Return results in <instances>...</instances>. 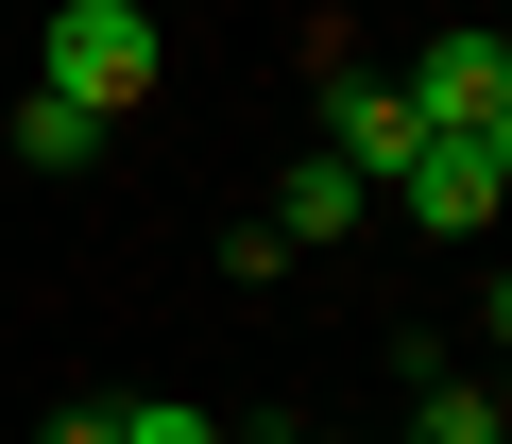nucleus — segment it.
<instances>
[{
    "label": "nucleus",
    "mask_w": 512,
    "mask_h": 444,
    "mask_svg": "<svg viewBox=\"0 0 512 444\" xmlns=\"http://www.w3.org/2000/svg\"><path fill=\"white\" fill-rule=\"evenodd\" d=\"M154 0H52V35H35V69H52V103H86V120H137L154 103Z\"/></svg>",
    "instance_id": "f257e3e1"
},
{
    "label": "nucleus",
    "mask_w": 512,
    "mask_h": 444,
    "mask_svg": "<svg viewBox=\"0 0 512 444\" xmlns=\"http://www.w3.org/2000/svg\"><path fill=\"white\" fill-rule=\"evenodd\" d=\"M35 444H120V410H52V427H35Z\"/></svg>",
    "instance_id": "1a4fd4ad"
},
{
    "label": "nucleus",
    "mask_w": 512,
    "mask_h": 444,
    "mask_svg": "<svg viewBox=\"0 0 512 444\" xmlns=\"http://www.w3.org/2000/svg\"><path fill=\"white\" fill-rule=\"evenodd\" d=\"M103 137H120V120H86V103H52V86L18 103V171H103Z\"/></svg>",
    "instance_id": "423d86ee"
},
{
    "label": "nucleus",
    "mask_w": 512,
    "mask_h": 444,
    "mask_svg": "<svg viewBox=\"0 0 512 444\" xmlns=\"http://www.w3.org/2000/svg\"><path fill=\"white\" fill-rule=\"evenodd\" d=\"M291 444H359V427H291Z\"/></svg>",
    "instance_id": "9d476101"
},
{
    "label": "nucleus",
    "mask_w": 512,
    "mask_h": 444,
    "mask_svg": "<svg viewBox=\"0 0 512 444\" xmlns=\"http://www.w3.org/2000/svg\"><path fill=\"white\" fill-rule=\"evenodd\" d=\"M410 137H427V120H410V86H376V69H342V86H325V154H342L359 188H393V171H410Z\"/></svg>",
    "instance_id": "20e7f679"
},
{
    "label": "nucleus",
    "mask_w": 512,
    "mask_h": 444,
    "mask_svg": "<svg viewBox=\"0 0 512 444\" xmlns=\"http://www.w3.org/2000/svg\"><path fill=\"white\" fill-rule=\"evenodd\" d=\"M410 120H427V137H512V35L461 18V35L410 69Z\"/></svg>",
    "instance_id": "7ed1b4c3"
},
{
    "label": "nucleus",
    "mask_w": 512,
    "mask_h": 444,
    "mask_svg": "<svg viewBox=\"0 0 512 444\" xmlns=\"http://www.w3.org/2000/svg\"><path fill=\"white\" fill-rule=\"evenodd\" d=\"M410 444H512V410H495L478 376H444V359H427V393H410Z\"/></svg>",
    "instance_id": "0eeeda50"
},
{
    "label": "nucleus",
    "mask_w": 512,
    "mask_h": 444,
    "mask_svg": "<svg viewBox=\"0 0 512 444\" xmlns=\"http://www.w3.org/2000/svg\"><path fill=\"white\" fill-rule=\"evenodd\" d=\"M393 205L427 222V240H478V222L512 205V137H410V171H393Z\"/></svg>",
    "instance_id": "f03ea898"
},
{
    "label": "nucleus",
    "mask_w": 512,
    "mask_h": 444,
    "mask_svg": "<svg viewBox=\"0 0 512 444\" xmlns=\"http://www.w3.org/2000/svg\"><path fill=\"white\" fill-rule=\"evenodd\" d=\"M359 205H376V188H359L342 154H308V171L274 188V240H342V222H359Z\"/></svg>",
    "instance_id": "39448f33"
},
{
    "label": "nucleus",
    "mask_w": 512,
    "mask_h": 444,
    "mask_svg": "<svg viewBox=\"0 0 512 444\" xmlns=\"http://www.w3.org/2000/svg\"><path fill=\"white\" fill-rule=\"evenodd\" d=\"M120 444H222V427H205V410H171V393H154V410H120Z\"/></svg>",
    "instance_id": "6e6552de"
}]
</instances>
